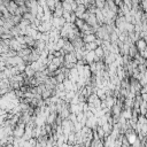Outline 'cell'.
Here are the masks:
<instances>
[{
  "label": "cell",
  "mask_w": 147,
  "mask_h": 147,
  "mask_svg": "<svg viewBox=\"0 0 147 147\" xmlns=\"http://www.w3.org/2000/svg\"><path fill=\"white\" fill-rule=\"evenodd\" d=\"M94 40V36L93 34H88L84 38V41H93Z\"/></svg>",
  "instance_id": "6da1fadb"
}]
</instances>
